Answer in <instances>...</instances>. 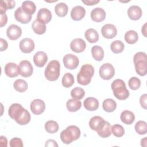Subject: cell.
Here are the masks:
<instances>
[{
    "mask_svg": "<svg viewBox=\"0 0 147 147\" xmlns=\"http://www.w3.org/2000/svg\"><path fill=\"white\" fill-rule=\"evenodd\" d=\"M80 129L75 125L66 127L60 133V139L65 144H69L72 141L77 140L80 136Z\"/></svg>",
    "mask_w": 147,
    "mask_h": 147,
    "instance_id": "cell-2",
    "label": "cell"
},
{
    "mask_svg": "<svg viewBox=\"0 0 147 147\" xmlns=\"http://www.w3.org/2000/svg\"><path fill=\"white\" fill-rule=\"evenodd\" d=\"M86 47V42L82 38H75L74 39L71 44V49L76 53H81L83 52Z\"/></svg>",
    "mask_w": 147,
    "mask_h": 147,
    "instance_id": "cell-17",
    "label": "cell"
},
{
    "mask_svg": "<svg viewBox=\"0 0 147 147\" xmlns=\"http://www.w3.org/2000/svg\"><path fill=\"white\" fill-rule=\"evenodd\" d=\"M125 40L127 43L129 44H133L136 43L138 40V36L135 30H130L127 31L125 34Z\"/></svg>",
    "mask_w": 147,
    "mask_h": 147,
    "instance_id": "cell-31",
    "label": "cell"
},
{
    "mask_svg": "<svg viewBox=\"0 0 147 147\" xmlns=\"http://www.w3.org/2000/svg\"><path fill=\"white\" fill-rule=\"evenodd\" d=\"M135 69L137 74L141 76L146 75L147 60L146 55L145 52H139L136 53L133 57Z\"/></svg>",
    "mask_w": 147,
    "mask_h": 147,
    "instance_id": "cell-5",
    "label": "cell"
},
{
    "mask_svg": "<svg viewBox=\"0 0 147 147\" xmlns=\"http://www.w3.org/2000/svg\"><path fill=\"white\" fill-rule=\"evenodd\" d=\"M0 142H1V146L2 147H6L7 145V138L4 136L0 137Z\"/></svg>",
    "mask_w": 147,
    "mask_h": 147,
    "instance_id": "cell-50",
    "label": "cell"
},
{
    "mask_svg": "<svg viewBox=\"0 0 147 147\" xmlns=\"http://www.w3.org/2000/svg\"><path fill=\"white\" fill-rule=\"evenodd\" d=\"M20 49L24 53H29L34 49V42L29 38H25L20 42Z\"/></svg>",
    "mask_w": 147,
    "mask_h": 147,
    "instance_id": "cell-14",
    "label": "cell"
},
{
    "mask_svg": "<svg viewBox=\"0 0 147 147\" xmlns=\"http://www.w3.org/2000/svg\"><path fill=\"white\" fill-rule=\"evenodd\" d=\"M44 127L45 130L50 134H53L57 132L59 128L58 123L56 121L52 120L47 121L45 123Z\"/></svg>",
    "mask_w": 147,
    "mask_h": 147,
    "instance_id": "cell-34",
    "label": "cell"
},
{
    "mask_svg": "<svg viewBox=\"0 0 147 147\" xmlns=\"http://www.w3.org/2000/svg\"><path fill=\"white\" fill-rule=\"evenodd\" d=\"M101 33L105 38L111 39L117 35V30L114 25L107 24L102 26L101 29Z\"/></svg>",
    "mask_w": 147,
    "mask_h": 147,
    "instance_id": "cell-13",
    "label": "cell"
},
{
    "mask_svg": "<svg viewBox=\"0 0 147 147\" xmlns=\"http://www.w3.org/2000/svg\"><path fill=\"white\" fill-rule=\"evenodd\" d=\"M92 57L96 61H101L104 58V51L99 45H94L91 48Z\"/></svg>",
    "mask_w": 147,
    "mask_h": 147,
    "instance_id": "cell-28",
    "label": "cell"
},
{
    "mask_svg": "<svg viewBox=\"0 0 147 147\" xmlns=\"http://www.w3.org/2000/svg\"><path fill=\"white\" fill-rule=\"evenodd\" d=\"M85 95V91L84 89L80 87H75L73 88L71 91V96L78 100L82 99Z\"/></svg>",
    "mask_w": 147,
    "mask_h": 147,
    "instance_id": "cell-39",
    "label": "cell"
},
{
    "mask_svg": "<svg viewBox=\"0 0 147 147\" xmlns=\"http://www.w3.org/2000/svg\"><path fill=\"white\" fill-rule=\"evenodd\" d=\"M45 146H58V144H57L56 141L53 140H48L45 142Z\"/></svg>",
    "mask_w": 147,
    "mask_h": 147,
    "instance_id": "cell-48",
    "label": "cell"
},
{
    "mask_svg": "<svg viewBox=\"0 0 147 147\" xmlns=\"http://www.w3.org/2000/svg\"><path fill=\"white\" fill-rule=\"evenodd\" d=\"M128 85L131 90H136L140 88L141 86V81L137 77H132L129 79Z\"/></svg>",
    "mask_w": 147,
    "mask_h": 147,
    "instance_id": "cell-41",
    "label": "cell"
},
{
    "mask_svg": "<svg viewBox=\"0 0 147 147\" xmlns=\"http://www.w3.org/2000/svg\"><path fill=\"white\" fill-rule=\"evenodd\" d=\"M99 73L102 79L104 80H110L115 74V69L111 64L105 63L100 66Z\"/></svg>",
    "mask_w": 147,
    "mask_h": 147,
    "instance_id": "cell-7",
    "label": "cell"
},
{
    "mask_svg": "<svg viewBox=\"0 0 147 147\" xmlns=\"http://www.w3.org/2000/svg\"><path fill=\"white\" fill-rule=\"evenodd\" d=\"M7 9H12L16 6V2L14 1H4Z\"/></svg>",
    "mask_w": 147,
    "mask_h": 147,
    "instance_id": "cell-49",
    "label": "cell"
},
{
    "mask_svg": "<svg viewBox=\"0 0 147 147\" xmlns=\"http://www.w3.org/2000/svg\"><path fill=\"white\" fill-rule=\"evenodd\" d=\"M91 18L92 20L96 22L103 21L106 18V12L104 9L100 7L94 8L91 11Z\"/></svg>",
    "mask_w": 147,
    "mask_h": 147,
    "instance_id": "cell-19",
    "label": "cell"
},
{
    "mask_svg": "<svg viewBox=\"0 0 147 147\" xmlns=\"http://www.w3.org/2000/svg\"><path fill=\"white\" fill-rule=\"evenodd\" d=\"M7 10V8L5 1L2 0L1 1V5H0V14H5Z\"/></svg>",
    "mask_w": 147,
    "mask_h": 147,
    "instance_id": "cell-46",
    "label": "cell"
},
{
    "mask_svg": "<svg viewBox=\"0 0 147 147\" xmlns=\"http://www.w3.org/2000/svg\"><path fill=\"white\" fill-rule=\"evenodd\" d=\"M32 28L34 32L39 35L45 33L47 30V27L45 26V24L40 21L37 19L35 20L32 22Z\"/></svg>",
    "mask_w": 147,
    "mask_h": 147,
    "instance_id": "cell-26",
    "label": "cell"
},
{
    "mask_svg": "<svg viewBox=\"0 0 147 147\" xmlns=\"http://www.w3.org/2000/svg\"><path fill=\"white\" fill-rule=\"evenodd\" d=\"M141 32H142V33L143 34V35L145 36V37H146V23H145L143 26L142 27V29H141Z\"/></svg>",
    "mask_w": 147,
    "mask_h": 147,
    "instance_id": "cell-51",
    "label": "cell"
},
{
    "mask_svg": "<svg viewBox=\"0 0 147 147\" xmlns=\"http://www.w3.org/2000/svg\"><path fill=\"white\" fill-rule=\"evenodd\" d=\"M68 6L63 2L57 3L55 7V11L57 16L63 17L65 16L68 13Z\"/></svg>",
    "mask_w": 147,
    "mask_h": 147,
    "instance_id": "cell-30",
    "label": "cell"
},
{
    "mask_svg": "<svg viewBox=\"0 0 147 147\" xmlns=\"http://www.w3.org/2000/svg\"><path fill=\"white\" fill-rule=\"evenodd\" d=\"M22 34L21 28L15 24L10 25L7 29L6 35L11 40H16L20 37Z\"/></svg>",
    "mask_w": 147,
    "mask_h": 147,
    "instance_id": "cell-11",
    "label": "cell"
},
{
    "mask_svg": "<svg viewBox=\"0 0 147 147\" xmlns=\"http://www.w3.org/2000/svg\"><path fill=\"white\" fill-rule=\"evenodd\" d=\"M127 16L131 20H139L142 14L141 9L137 5L131 6L127 10Z\"/></svg>",
    "mask_w": 147,
    "mask_h": 147,
    "instance_id": "cell-22",
    "label": "cell"
},
{
    "mask_svg": "<svg viewBox=\"0 0 147 147\" xmlns=\"http://www.w3.org/2000/svg\"><path fill=\"white\" fill-rule=\"evenodd\" d=\"M24 146L21 138L15 137L10 141V146L11 147H22Z\"/></svg>",
    "mask_w": 147,
    "mask_h": 147,
    "instance_id": "cell-42",
    "label": "cell"
},
{
    "mask_svg": "<svg viewBox=\"0 0 147 147\" xmlns=\"http://www.w3.org/2000/svg\"><path fill=\"white\" fill-rule=\"evenodd\" d=\"M147 95L146 94H143L141 96L140 99V103L142 108L144 109H146V106H147Z\"/></svg>",
    "mask_w": 147,
    "mask_h": 147,
    "instance_id": "cell-43",
    "label": "cell"
},
{
    "mask_svg": "<svg viewBox=\"0 0 147 147\" xmlns=\"http://www.w3.org/2000/svg\"><path fill=\"white\" fill-rule=\"evenodd\" d=\"M20 69V75L25 78L30 76L33 71V66L31 63L28 60H22L20 63L19 65Z\"/></svg>",
    "mask_w": 147,
    "mask_h": 147,
    "instance_id": "cell-12",
    "label": "cell"
},
{
    "mask_svg": "<svg viewBox=\"0 0 147 147\" xmlns=\"http://www.w3.org/2000/svg\"><path fill=\"white\" fill-rule=\"evenodd\" d=\"M0 41H1V51L2 52L7 48L8 44L7 41L2 38H1Z\"/></svg>",
    "mask_w": 147,
    "mask_h": 147,
    "instance_id": "cell-45",
    "label": "cell"
},
{
    "mask_svg": "<svg viewBox=\"0 0 147 147\" xmlns=\"http://www.w3.org/2000/svg\"><path fill=\"white\" fill-rule=\"evenodd\" d=\"M5 73L8 77L14 78L20 75L19 66L14 63H8L5 66Z\"/></svg>",
    "mask_w": 147,
    "mask_h": 147,
    "instance_id": "cell-15",
    "label": "cell"
},
{
    "mask_svg": "<svg viewBox=\"0 0 147 147\" xmlns=\"http://www.w3.org/2000/svg\"><path fill=\"white\" fill-rule=\"evenodd\" d=\"M84 108L88 111H95L98 109L99 101L94 97L87 98L83 103Z\"/></svg>",
    "mask_w": 147,
    "mask_h": 147,
    "instance_id": "cell-23",
    "label": "cell"
},
{
    "mask_svg": "<svg viewBox=\"0 0 147 147\" xmlns=\"http://www.w3.org/2000/svg\"><path fill=\"white\" fill-rule=\"evenodd\" d=\"M33 62L36 66L43 67L48 60L47 54L43 51H38L33 56Z\"/></svg>",
    "mask_w": 147,
    "mask_h": 147,
    "instance_id": "cell-18",
    "label": "cell"
},
{
    "mask_svg": "<svg viewBox=\"0 0 147 147\" xmlns=\"http://www.w3.org/2000/svg\"><path fill=\"white\" fill-rule=\"evenodd\" d=\"M121 121L126 125H131L135 119V116L133 112L129 110H124L121 114Z\"/></svg>",
    "mask_w": 147,
    "mask_h": 147,
    "instance_id": "cell-24",
    "label": "cell"
},
{
    "mask_svg": "<svg viewBox=\"0 0 147 147\" xmlns=\"http://www.w3.org/2000/svg\"><path fill=\"white\" fill-rule=\"evenodd\" d=\"M103 121L104 119L102 117L99 116H94L90 119L89 121V126L92 130L96 131Z\"/></svg>",
    "mask_w": 147,
    "mask_h": 147,
    "instance_id": "cell-37",
    "label": "cell"
},
{
    "mask_svg": "<svg viewBox=\"0 0 147 147\" xmlns=\"http://www.w3.org/2000/svg\"><path fill=\"white\" fill-rule=\"evenodd\" d=\"M13 86L14 89L19 92H24L28 88V85L26 82L21 79L16 80L14 82Z\"/></svg>",
    "mask_w": 147,
    "mask_h": 147,
    "instance_id": "cell-33",
    "label": "cell"
},
{
    "mask_svg": "<svg viewBox=\"0 0 147 147\" xmlns=\"http://www.w3.org/2000/svg\"><path fill=\"white\" fill-rule=\"evenodd\" d=\"M94 74V68L92 65L88 64L83 65L77 75L78 83L83 86L88 84L91 82Z\"/></svg>",
    "mask_w": 147,
    "mask_h": 147,
    "instance_id": "cell-3",
    "label": "cell"
},
{
    "mask_svg": "<svg viewBox=\"0 0 147 147\" xmlns=\"http://www.w3.org/2000/svg\"><path fill=\"white\" fill-rule=\"evenodd\" d=\"M84 36L87 41L90 43H95L99 40L98 33L93 28H90L87 29L85 32Z\"/></svg>",
    "mask_w": 147,
    "mask_h": 147,
    "instance_id": "cell-27",
    "label": "cell"
},
{
    "mask_svg": "<svg viewBox=\"0 0 147 147\" xmlns=\"http://www.w3.org/2000/svg\"><path fill=\"white\" fill-rule=\"evenodd\" d=\"M74 77L71 73L65 74L62 78V85L65 88H69L74 84Z\"/></svg>",
    "mask_w": 147,
    "mask_h": 147,
    "instance_id": "cell-35",
    "label": "cell"
},
{
    "mask_svg": "<svg viewBox=\"0 0 147 147\" xmlns=\"http://www.w3.org/2000/svg\"><path fill=\"white\" fill-rule=\"evenodd\" d=\"M14 18L20 23L26 24L31 21L32 15L26 13L21 7H20L14 11Z\"/></svg>",
    "mask_w": 147,
    "mask_h": 147,
    "instance_id": "cell-9",
    "label": "cell"
},
{
    "mask_svg": "<svg viewBox=\"0 0 147 147\" xmlns=\"http://www.w3.org/2000/svg\"><path fill=\"white\" fill-rule=\"evenodd\" d=\"M8 114L10 117L20 125H25L30 121V114L19 103H13L9 107Z\"/></svg>",
    "mask_w": 147,
    "mask_h": 147,
    "instance_id": "cell-1",
    "label": "cell"
},
{
    "mask_svg": "<svg viewBox=\"0 0 147 147\" xmlns=\"http://www.w3.org/2000/svg\"><path fill=\"white\" fill-rule=\"evenodd\" d=\"M22 9L26 13L32 15L36 11V5L34 2L30 1H25L22 3Z\"/></svg>",
    "mask_w": 147,
    "mask_h": 147,
    "instance_id": "cell-32",
    "label": "cell"
},
{
    "mask_svg": "<svg viewBox=\"0 0 147 147\" xmlns=\"http://www.w3.org/2000/svg\"><path fill=\"white\" fill-rule=\"evenodd\" d=\"M113 94L119 100H125L129 96V92L126 87L125 82L119 79L114 80L111 85Z\"/></svg>",
    "mask_w": 147,
    "mask_h": 147,
    "instance_id": "cell-4",
    "label": "cell"
},
{
    "mask_svg": "<svg viewBox=\"0 0 147 147\" xmlns=\"http://www.w3.org/2000/svg\"><path fill=\"white\" fill-rule=\"evenodd\" d=\"M134 128L136 131L140 135L145 134L147 132V124L146 122L143 121H139L137 122Z\"/></svg>",
    "mask_w": 147,
    "mask_h": 147,
    "instance_id": "cell-38",
    "label": "cell"
},
{
    "mask_svg": "<svg viewBox=\"0 0 147 147\" xmlns=\"http://www.w3.org/2000/svg\"><path fill=\"white\" fill-rule=\"evenodd\" d=\"M60 74V64L56 60L51 61L47 65L44 75L46 79L49 81H55L58 79Z\"/></svg>",
    "mask_w": 147,
    "mask_h": 147,
    "instance_id": "cell-6",
    "label": "cell"
},
{
    "mask_svg": "<svg viewBox=\"0 0 147 147\" xmlns=\"http://www.w3.org/2000/svg\"><path fill=\"white\" fill-rule=\"evenodd\" d=\"M82 106V102L76 99H70L66 103L67 110L70 112H75L78 111Z\"/></svg>",
    "mask_w": 147,
    "mask_h": 147,
    "instance_id": "cell-25",
    "label": "cell"
},
{
    "mask_svg": "<svg viewBox=\"0 0 147 147\" xmlns=\"http://www.w3.org/2000/svg\"><path fill=\"white\" fill-rule=\"evenodd\" d=\"M30 107V110L33 114L35 115H40L44 111L45 105L42 100L36 99L31 102Z\"/></svg>",
    "mask_w": 147,
    "mask_h": 147,
    "instance_id": "cell-10",
    "label": "cell"
},
{
    "mask_svg": "<svg viewBox=\"0 0 147 147\" xmlns=\"http://www.w3.org/2000/svg\"><path fill=\"white\" fill-rule=\"evenodd\" d=\"M146 137H144L143 139L141 140V145L142 146H146V142H147V140Z\"/></svg>",
    "mask_w": 147,
    "mask_h": 147,
    "instance_id": "cell-52",
    "label": "cell"
},
{
    "mask_svg": "<svg viewBox=\"0 0 147 147\" xmlns=\"http://www.w3.org/2000/svg\"><path fill=\"white\" fill-rule=\"evenodd\" d=\"M1 16V18H0V26L2 27L5 26L7 21V17L6 14H0Z\"/></svg>",
    "mask_w": 147,
    "mask_h": 147,
    "instance_id": "cell-44",
    "label": "cell"
},
{
    "mask_svg": "<svg viewBox=\"0 0 147 147\" xmlns=\"http://www.w3.org/2000/svg\"><path fill=\"white\" fill-rule=\"evenodd\" d=\"M82 2L86 5L91 6L99 3V0H97V1L96 0H82Z\"/></svg>",
    "mask_w": 147,
    "mask_h": 147,
    "instance_id": "cell-47",
    "label": "cell"
},
{
    "mask_svg": "<svg viewBox=\"0 0 147 147\" xmlns=\"http://www.w3.org/2000/svg\"><path fill=\"white\" fill-rule=\"evenodd\" d=\"M98 134L102 138L109 137L111 134V126L110 123L105 120L96 130Z\"/></svg>",
    "mask_w": 147,
    "mask_h": 147,
    "instance_id": "cell-16",
    "label": "cell"
},
{
    "mask_svg": "<svg viewBox=\"0 0 147 147\" xmlns=\"http://www.w3.org/2000/svg\"><path fill=\"white\" fill-rule=\"evenodd\" d=\"M63 61L64 67L67 69L71 70L76 68L79 64L78 57L72 54L65 55L63 59Z\"/></svg>",
    "mask_w": 147,
    "mask_h": 147,
    "instance_id": "cell-8",
    "label": "cell"
},
{
    "mask_svg": "<svg viewBox=\"0 0 147 147\" xmlns=\"http://www.w3.org/2000/svg\"><path fill=\"white\" fill-rule=\"evenodd\" d=\"M111 51L114 53H119L124 50V44L120 40L114 41L110 45Z\"/></svg>",
    "mask_w": 147,
    "mask_h": 147,
    "instance_id": "cell-36",
    "label": "cell"
},
{
    "mask_svg": "<svg viewBox=\"0 0 147 147\" xmlns=\"http://www.w3.org/2000/svg\"><path fill=\"white\" fill-rule=\"evenodd\" d=\"M102 107L105 111L111 113L116 109L117 103L113 99L108 98L104 100L102 103Z\"/></svg>",
    "mask_w": 147,
    "mask_h": 147,
    "instance_id": "cell-29",
    "label": "cell"
},
{
    "mask_svg": "<svg viewBox=\"0 0 147 147\" xmlns=\"http://www.w3.org/2000/svg\"><path fill=\"white\" fill-rule=\"evenodd\" d=\"M86 14L85 9L81 6H76L74 7L71 11V17L73 20L80 21Z\"/></svg>",
    "mask_w": 147,
    "mask_h": 147,
    "instance_id": "cell-21",
    "label": "cell"
},
{
    "mask_svg": "<svg viewBox=\"0 0 147 147\" xmlns=\"http://www.w3.org/2000/svg\"><path fill=\"white\" fill-rule=\"evenodd\" d=\"M37 19L44 24H48L52 19V13L47 8L40 9L37 13Z\"/></svg>",
    "mask_w": 147,
    "mask_h": 147,
    "instance_id": "cell-20",
    "label": "cell"
},
{
    "mask_svg": "<svg viewBox=\"0 0 147 147\" xmlns=\"http://www.w3.org/2000/svg\"><path fill=\"white\" fill-rule=\"evenodd\" d=\"M112 133L117 137H122L125 134V130L123 126L119 124H115L111 127Z\"/></svg>",
    "mask_w": 147,
    "mask_h": 147,
    "instance_id": "cell-40",
    "label": "cell"
}]
</instances>
